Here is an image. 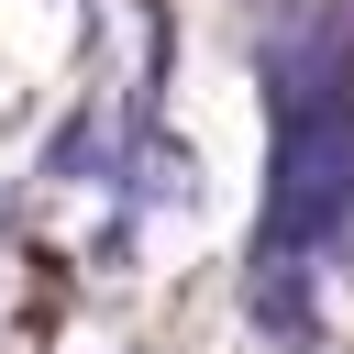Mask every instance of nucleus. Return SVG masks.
<instances>
[{
    "label": "nucleus",
    "instance_id": "1",
    "mask_svg": "<svg viewBox=\"0 0 354 354\" xmlns=\"http://www.w3.org/2000/svg\"><path fill=\"white\" fill-rule=\"evenodd\" d=\"M254 44L277 66V111H321L332 77H343V44H354V0H254Z\"/></svg>",
    "mask_w": 354,
    "mask_h": 354
}]
</instances>
